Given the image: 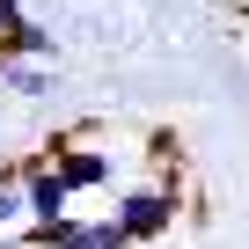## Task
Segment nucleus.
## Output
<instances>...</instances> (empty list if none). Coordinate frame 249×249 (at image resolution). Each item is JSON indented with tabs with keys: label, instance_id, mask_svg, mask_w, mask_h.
Segmentation results:
<instances>
[{
	"label": "nucleus",
	"instance_id": "1",
	"mask_svg": "<svg viewBox=\"0 0 249 249\" xmlns=\"http://www.w3.org/2000/svg\"><path fill=\"white\" fill-rule=\"evenodd\" d=\"M44 161H52V176H59L73 198L110 191V183H117V169H124V154H117V147H103L95 124H81V132H52V140H44Z\"/></svg>",
	"mask_w": 249,
	"mask_h": 249
},
{
	"label": "nucleus",
	"instance_id": "2",
	"mask_svg": "<svg viewBox=\"0 0 249 249\" xmlns=\"http://www.w3.org/2000/svg\"><path fill=\"white\" fill-rule=\"evenodd\" d=\"M183 176H147V183H132L117 198V227H124V242H169V227L183 220Z\"/></svg>",
	"mask_w": 249,
	"mask_h": 249
},
{
	"label": "nucleus",
	"instance_id": "3",
	"mask_svg": "<svg viewBox=\"0 0 249 249\" xmlns=\"http://www.w3.org/2000/svg\"><path fill=\"white\" fill-rule=\"evenodd\" d=\"M59 59V37L44 30V22H15V30H0V66H52Z\"/></svg>",
	"mask_w": 249,
	"mask_h": 249
},
{
	"label": "nucleus",
	"instance_id": "4",
	"mask_svg": "<svg viewBox=\"0 0 249 249\" xmlns=\"http://www.w3.org/2000/svg\"><path fill=\"white\" fill-rule=\"evenodd\" d=\"M30 227V205H22V176H15V161L0 169V242H15Z\"/></svg>",
	"mask_w": 249,
	"mask_h": 249
},
{
	"label": "nucleus",
	"instance_id": "5",
	"mask_svg": "<svg viewBox=\"0 0 249 249\" xmlns=\"http://www.w3.org/2000/svg\"><path fill=\"white\" fill-rule=\"evenodd\" d=\"M0 81H8L22 103H37V95H52V66H0Z\"/></svg>",
	"mask_w": 249,
	"mask_h": 249
},
{
	"label": "nucleus",
	"instance_id": "6",
	"mask_svg": "<svg viewBox=\"0 0 249 249\" xmlns=\"http://www.w3.org/2000/svg\"><path fill=\"white\" fill-rule=\"evenodd\" d=\"M234 15H242V22H249V0H234Z\"/></svg>",
	"mask_w": 249,
	"mask_h": 249
}]
</instances>
